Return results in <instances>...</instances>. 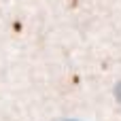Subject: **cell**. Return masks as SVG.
I'll return each mask as SVG.
<instances>
[{
    "mask_svg": "<svg viewBox=\"0 0 121 121\" xmlns=\"http://www.w3.org/2000/svg\"><path fill=\"white\" fill-rule=\"evenodd\" d=\"M117 91H119V94H117V96H119V98H121V85H119V89H117Z\"/></svg>",
    "mask_w": 121,
    "mask_h": 121,
    "instance_id": "cell-1",
    "label": "cell"
}]
</instances>
